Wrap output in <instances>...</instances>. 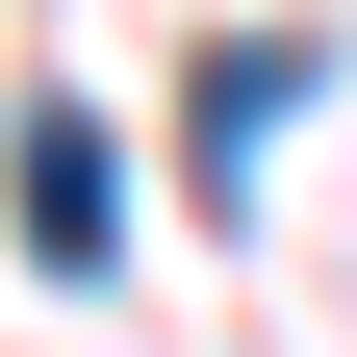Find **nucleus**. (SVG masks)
Listing matches in <instances>:
<instances>
[{"label": "nucleus", "mask_w": 357, "mask_h": 357, "mask_svg": "<svg viewBox=\"0 0 357 357\" xmlns=\"http://www.w3.org/2000/svg\"><path fill=\"white\" fill-rule=\"evenodd\" d=\"M26 281H52V306L128 281V153H102V102H77V77H26Z\"/></svg>", "instance_id": "obj_1"}, {"label": "nucleus", "mask_w": 357, "mask_h": 357, "mask_svg": "<svg viewBox=\"0 0 357 357\" xmlns=\"http://www.w3.org/2000/svg\"><path fill=\"white\" fill-rule=\"evenodd\" d=\"M306 77H332V26H204V77H178V178H204V204H255V153H281Z\"/></svg>", "instance_id": "obj_2"}]
</instances>
